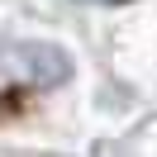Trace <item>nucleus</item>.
Instances as JSON below:
<instances>
[{
  "label": "nucleus",
  "mask_w": 157,
  "mask_h": 157,
  "mask_svg": "<svg viewBox=\"0 0 157 157\" xmlns=\"http://www.w3.org/2000/svg\"><path fill=\"white\" fill-rule=\"evenodd\" d=\"M81 5H124V0H81Z\"/></svg>",
  "instance_id": "1"
}]
</instances>
